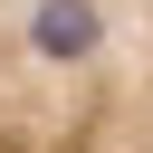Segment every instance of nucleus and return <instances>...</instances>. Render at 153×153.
I'll list each match as a JSON object with an SVG mask.
<instances>
[{"label": "nucleus", "mask_w": 153, "mask_h": 153, "mask_svg": "<svg viewBox=\"0 0 153 153\" xmlns=\"http://www.w3.org/2000/svg\"><path fill=\"white\" fill-rule=\"evenodd\" d=\"M0 153H153V0H0Z\"/></svg>", "instance_id": "1"}]
</instances>
